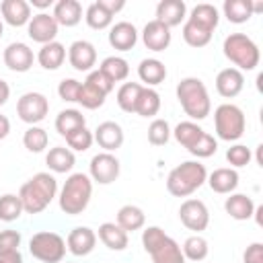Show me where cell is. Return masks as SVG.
<instances>
[{
	"mask_svg": "<svg viewBox=\"0 0 263 263\" xmlns=\"http://www.w3.org/2000/svg\"><path fill=\"white\" fill-rule=\"evenodd\" d=\"M55 193H58V181L49 173H37L21 187L18 199L27 214H39L51 203Z\"/></svg>",
	"mask_w": 263,
	"mask_h": 263,
	"instance_id": "1",
	"label": "cell"
},
{
	"mask_svg": "<svg viewBox=\"0 0 263 263\" xmlns=\"http://www.w3.org/2000/svg\"><path fill=\"white\" fill-rule=\"evenodd\" d=\"M177 99L185 111V115H189L191 119H205L212 111V101L208 95L205 84L199 78L187 76L177 84Z\"/></svg>",
	"mask_w": 263,
	"mask_h": 263,
	"instance_id": "2",
	"label": "cell"
},
{
	"mask_svg": "<svg viewBox=\"0 0 263 263\" xmlns=\"http://www.w3.org/2000/svg\"><path fill=\"white\" fill-rule=\"evenodd\" d=\"M208 179V171L197 160H187L175 166L166 177V191L175 197H187L197 191Z\"/></svg>",
	"mask_w": 263,
	"mask_h": 263,
	"instance_id": "3",
	"label": "cell"
},
{
	"mask_svg": "<svg viewBox=\"0 0 263 263\" xmlns=\"http://www.w3.org/2000/svg\"><path fill=\"white\" fill-rule=\"evenodd\" d=\"M142 245L150 253L152 263H185L181 247L158 226H148L142 232Z\"/></svg>",
	"mask_w": 263,
	"mask_h": 263,
	"instance_id": "4",
	"label": "cell"
},
{
	"mask_svg": "<svg viewBox=\"0 0 263 263\" xmlns=\"http://www.w3.org/2000/svg\"><path fill=\"white\" fill-rule=\"evenodd\" d=\"M92 195V181L84 173H74L62 187L60 193V208L70 216H78L86 210Z\"/></svg>",
	"mask_w": 263,
	"mask_h": 263,
	"instance_id": "5",
	"label": "cell"
},
{
	"mask_svg": "<svg viewBox=\"0 0 263 263\" xmlns=\"http://www.w3.org/2000/svg\"><path fill=\"white\" fill-rule=\"evenodd\" d=\"M173 134H175V140L181 146H185L197 158H208V156L216 154V150H218V142L214 140V136H210L208 132H203L193 121H181L175 127Z\"/></svg>",
	"mask_w": 263,
	"mask_h": 263,
	"instance_id": "6",
	"label": "cell"
},
{
	"mask_svg": "<svg viewBox=\"0 0 263 263\" xmlns=\"http://www.w3.org/2000/svg\"><path fill=\"white\" fill-rule=\"evenodd\" d=\"M224 55L234 64L238 66L240 70H255L259 66V47L257 43L247 37L245 33H230L226 39H224ZM236 68V70H238Z\"/></svg>",
	"mask_w": 263,
	"mask_h": 263,
	"instance_id": "7",
	"label": "cell"
},
{
	"mask_svg": "<svg viewBox=\"0 0 263 263\" xmlns=\"http://www.w3.org/2000/svg\"><path fill=\"white\" fill-rule=\"evenodd\" d=\"M214 125H216V134L220 140L234 142L245 134L247 119H245V113L240 107H236L232 103H224V105L216 107V111H214Z\"/></svg>",
	"mask_w": 263,
	"mask_h": 263,
	"instance_id": "8",
	"label": "cell"
},
{
	"mask_svg": "<svg viewBox=\"0 0 263 263\" xmlns=\"http://www.w3.org/2000/svg\"><path fill=\"white\" fill-rule=\"evenodd\" d=\"M29 253L43 263H60L66 255V240L55 232L43 230L31 236Z\"/></svg>",
	"mask_w": 263,
	"mask_h": 263,
	"instance_id": "9",
	"label": "cell"
},
{
	"mask_svg": "<svg viewBox=\"0 0 263 263\" xmlns=\"http://www.w3.org/2000/svg\"><path fill=\"white\" fill-rule=\"evenodd\" d=\"M49 111V101L41 92H25L16 103V113L25 123H39Z\"/></svg>",
	"mask_w": 263,
	"mask_h": 263,
	"instance_id": "10",
	"label": "cell"
},
{
	"mask_svg": "<svg viewBox=\"0 0 263 263\" xmlns=\"http://www.w3.org/2000/svg\"><path fill=\"white\" fill-rule=\"evenodd\" d=\"M119 160L111 152H101L90 158V179L99 185H109L119 177Z\"/></svg>",
	"mask_w": 263,
	"mask_h": 263,
	"instance_id": "11",
	"label": "cell"
},
{
	"mask_svg": "<svg viewBox=\"0 0 263 263\" xmlns=\"http://www.w3.org/2000/svg\"><path fill=\"white\" fill-rule=\"evenodd\" d=\"M179 218L183 226L193 232H201L210 224V212L201 199H185L179 208Z\"/></svg>",
	"mask_w": 263,
	"mask_h": 263,
	"instance_id": "12",
	"label": "cell"
},
{
	"mask_svg": "<svg viewBox=\"0 0 263 263\" xmlns=\"http://www.w3.org/2000/svg\"><path fill=\"white\" fill-rule=\"evenodd\" d=\"M27 31H29V37L41 45L45 43H51L58 35V23L51 14L47 12H39L35 16H31L29 25H27Z\"/></svg>",
	"mask_w": 263,
	"mask_h": 263,
	"instance_id": "13",
	"label": "cell"
},
{
	"mask_svg": "<svg viewBox=\"0 0 263 263\" xmlns=\"http://www.w3.org/2000/svg\"><path fill=\"white\" fill-rule=\"evenodd\" d=\"M68 60H70V66L78 72H88L95 64H97V49L90 41H84V39H78L70 45L68 49Z\"/></svg>",
	"mask_w": 263,
	"mask_h": 263,
	"instance_id": "14",
	"label": "cell"
},
{
	"mask_svg": "<svg viewBox=\"0 0 263 263\" xmlns=\"http://www.w3.org/2000/svg\"><path fill=\"white\" fill-rule=\"evenodd\" d=\"M33 60H35L33 49L27 43L16 41L4 49V64L12 72H27L33 66Z\"/></svg>",
	"mask_w": 263,
	"mask_h": 263,
	"instance_id": "15",
	"label": "cell"
},
{
	"mask_svg": "<svg viewBox=\"0 0 263 263\" xmlns=\"http://www.w3.org/2000/svg\"><path fill=\"white\" fill-rule=\"evenodd\" d=\"M66 245H68V251H70L72 255L84 257V255H88V253L95 249V245H97V234H95V230H90L88 226H76V228L68 234Z\"/></svg>",
	"mask_w": 263,
	"mask_h": 263,
	"instance_id": "16",
	"label": "cell"
},
{
	"mask_svg": "<svg viewBox=\"0 0 263 263\" xmlns=\"http://www.w3.org/2000/svg\"><path fill=\"white\" fill-rule=\"evenodd\" d=\"M142 41L152 51H164L171 45V29L154 18V21L146 23V27L142 31Z\"/></svg>",
	"mask_w": 263,
	"mask_h": 263,
	"instance_id": "17",
	"label": "cell"
},
{
	"mask_svg": "<svg viewBox=\"0 0 263 263\" xmlns=\"http://www.w3.org/2000/svg\"><path fill=\"white\" fill-rule=\"evenodd\" d=\"M92 138H95V142L105 152H113V150L121 148V144H123V129L115 121H103L95 129V136Z\"/></svg>",
	"mask_w": 263,
	"mask_h": 263,
	"instance_id": "18",
	"label": "cell"
},
{
	"mask_svg": "<svg viewBox=\"0 0 263 263\" xmlns=\"http://www.w3.org/2000/svg\"><path fill=\"white\" fill-rule=\"evenodd\" d=\"M245 86V76L240 70L236 68H224L218 72L216 76V90L224 97V99H232L236 97Z\"/></svg>",
	"mask_w": 263,
	"mask_h": 263,
	"instance_id": "19",
	"label": "cell"
},
{
	"mask_svg": "<svg viewBox=\"0 0 263 263\" xmlns=\"http://www.w3.org/2000/svg\"><path fill=\"white\" fill-rule=\"evenodd\" d=\"M187 6L183 0H162L156 6V21L162 23L164 27H177L185 18Z\"/></svg>",
	"mask_w": 263,
	"mask_h": 263,
	"instance_id": "20",
	"label": "cell"
},
{
	"mask_svg": "<svg viewBox=\"0 0 263 263\" xmlns=\"http://www.w3.org/2000/svg\"><path fill=\"white\" fill-rule=\"evenodd\" d=\"M0 10L4 21L12 27H23L31 21V4L25 0H4L0 4Z\"/></svg>",
	"mask_w": 263,
	"mask_h": 263,
	"instance_id": "21",
	"label": "cell"
},
{
	"mask_svg": "<svg viewBox=\"0 0 263 263\" xmlns=\"http://www.w3.org/2000/svg\"><path fill=\"white\" fill-rule=\"evenodd\" d=\"M136 41H138V31L132 23L121 21V23L113 25L109 31V43H111V47H115L119 51L132 49L136 45Z\"/></svg>",
	"mask_w": 263,
	"mask_h": 263,
	"instance_id": "22",
	"label": "cell"
},
{
	"mask_svg": "<svg viewBox=\"0 0 263 263\" xmlns=\"http://www.w3.org/2000/svg\"><path fill=\"white\" fill-rule=\"evenodd\" d=\"M58 25H64V27H76L82 18V6L78 0H60L55 6H53V14Z\"/></svg>",
	"mask_w": 263,
	"mask_h": 263,
	"instance_id": "23",
	"label": "cell"
},
{
	"mask_svg": "<svg viewBox=\"0 0 263 263\" xmlns=\"http://www.w3.org/2000/svg\"><path fill=\"white\" fill-rule=\"evenodd\" d=\"M224 210L230 218L234 220H249L255 214V203L249 195L245 193H232L230 197H226L224 201Z\"/></svg>",
	"mask_w": 263,
	"mask_h": 263,
	"instance_id": "24",
	"label": "cell"
},
{
	"mask_svg": "<svg viewBox=\"0 0 263 263\" xmlns=\"http://www.w3.org/2000/svg\"><path fill=\"white\" fill-rule=\"evenodd\" d=\"M99 238L111 251H123L127 247V232L115 222H103L99 226Z\"/></svg>",
	"mask_w": 263,
	"mask_h": 263,
	"instance_id": "25",
	"label": "cell"
},
{
	"mask_svg": "<svg viewBox=\"0 0 263 263\" xmlns=\"http://www.w3.org/2000/svg\"><path fill=\"white\" fill-rule=\"evenodd\" d=\"M210 189L216 193H232L238 187V173L234 168H216L208 179Z\"/></svg>",
	"mask_w": 263,
	"mask_h": 263,
	"instance_id": "26",
	"label": "cell"
},
{
	"mask_svg": "<svg viewBox=\"0 0 263 263\" xmlns=\"http://www.w3.org/2000/svg\"><path fill=\"white\" fill-rule=\"evenodd\" d=\"M138 76H140L142 82L148 84V88L156 86V84H160L166 78V66L160 60H156V58L142 60L140 66H138Z\"/></svg>",
	"mask_w": 263,
	"mask_h": 263,
	"instance_id": "27",
	"label": "cell"
},
{
	"mask_svg": "<svg viewBox=\"0 0 263 263\" xmlns=\"http://www.w3.org/2000/svg\"><path fill=\"white\" fill-rule=\"evenodd\" d=\"M187 21L193 23V25H197V27L203 29V31L214 33V29L218 27V21H220L218 8H216L214 4H197V6L191 10V16H189Z\"/></svg>",
	"mask_w": 263,
	"mask_h": 263,
	"instance_id": "28",
	"label": "cell"
},
{
	"mask_svg": "<svg viewBox=\"0 0 263 263\" xmlns=\"http://www.w3.org/2000/svg\"><path fill=\"white\" fill-rule=\"evenodd\" d=\"M64 60H66V47L62 43H58V41L45 43L37 53V62L45 70H58L64 64Z\"/></svg>",
	"mask_w": 263,
	"mask_h": 263,
	"instance_id": "29",
	"label": "cell"
},
{
	"mask_svg": "<svg viewBox=\"0 0 263 263\" xmlns=\"http://www.w3.org/2000/svg\"><path fill=\"white\" fill-rule=\"evenodd\" d=\"M80 127H86V119L84 115L78 111V109H64L58 113L55 117V129L60 136H70L72 132L80 129Z\"/></svg>",
	"mask_w": 263,
	"mask_h": 263,
	"instance_id": "30",
	"label": "cell"
},
{
	"mask_svg": "<svg viewBox=\"0 0 263 263\" xmlns=\"http://www.w3.org/2000/svg\"><path fill=\"white\" fill-rule=\"evenodd\" d=\"M45 162L47 166L53 171V173H68L72 171L76 158H74V152L70 148H64V146H55L47 152L45 156Z\"/></svg>",
	"mask_w": 263,
	"mask_h": 263,
	"instance_id": "31",
	"label": "cell"
},
{
	"mask_svg": "<svg viewBox=\"0 0 263 263\" xmlns=\"http://www.w3.org/2000/svg\"><path fill=\"white\" fill-rule=\"evenodd\" d=\"M144 222H146V216L138 205L127 203V205L119 208V212H117V226H121L125 232L140 230L144 226Z\"/></svg>",
	"mask_w": 263,
	"mask_h": 263,
	"instance_id": "32",
	"label": "cell"
},
{
	"mask_svg": "<svg viewBox=\"0 0 263 263\" xmlns=\"http://www.w3.org/2000/svg\"><path fill=\"white\" fill-rule=\"evenodd\" d=\"M224 16L230 23H247L253 16V2L251 0H226L224 2Z\"/></svg>",
	"mask_w": 263,
	"mask_h": 263,
	"instance_id": "33",
	"label": "cell"
},
{
	"mask_svg": "<svg viewBox=\"0 0 263 263\" xmlns=\"http://www.w3.org/2000/svg\"><path fill=\"white\" fill-rule=\"evenodd\" d=\"M99 70H101L113 84L125 80L127 74H129V66H127V62H125L123 58H117V55H109V58H105Z\"/></svg>",
	"mask_w": 263,
	"mask_h": 263,
	"instance_id": "34",
	"label": "cell"
},
{
	"mask_svg": "<svg viewBox=\"0 0 263 263\" xmlns=\"http://www.w3.org/2000/svg\"><path fill=\"white\" fill-rule=\"evenodd\" d=\"M158 109H160V95L154 88L144 86L142 92H140V97H138V103H136V111L134 113H138L142 117H152V115L158 113Z\"/></svg>",
	"mask_w": 263,
	"mask_h": 263,
	"instance_id": "35",
	"label": "cell"
},
{
	"mask_svg": "<svg viewBox=\"0 0 263 263\" xmlns=\"http://www.w3.org/2000/svg\"><path fill=\"white\" fill-rule=\"evenodd\" d=\"M142 88H144V86L138 84V82H123V84L119 86V90H117V105H119L125 113H134Z\"/></svg>",
	"mask_w": 263,
	"mask_h": 263,
	"instance_id": "36",
	"label": "cell"
},
{
	"mask_svg": "<svg viewBox=\"0 0 263 263\" xmlns=\"http://www.w3.org/2000/svg\"><path fill=\"white\" fill-rule=\"evenodd\" d=\"M183 257L185 259H191V261H203L210 253V247H208V240L199 234H193L189 236L185 242H183Z\"/></svg>",
	"mask_w": 263,
	"mask_h": 263,
	"instance_id": "37",
	"label": "cell"
},
{
	"mask_svg": "<svg viewBox=\"0 0 263 263\" xmlns=\"http://www.w3.org/2000/svg\"><path fill=\"white\" fill-rule=\"evenodd\" d=\"M47 142H49V136H47V132L43 129V127H37V125H31L27 132H25V136H23V144H25V148L29 150V152H43L45 148H47Z\"/></svg>",
	"mask_w": 263,
	"mask_h": 263,
	"instance_id": "38",
	"label": "cell"
},
{
	"mask_svg": "<svg viewBox=\"0 0 263 263\" xmlns=\"http://www.w3.org/2000/svg\"><path fill=\"white\" fill-rule=\"evenodd\" d=\"M105 97L101 90H97L95 86H90L88 82H82L80 84V90H78V99L76 103H80L84 109H99L103 103H105Z\"/></svg>",
	"mask_w": 263,
	"mask_h": 263,
	"instance_id": "39",
	"label": "cell"
},
{
	"mask_svg": "<svg viewBox=\"0 0 263 263\" xmlns=\"http://www.w3.org/2000/svg\"><path fill=\"white\" fill-rule=\"evenodd\" d=\"M23 203L18 199V195H12V193H6L0 197V220L4 222H12L16 218H21L23 214Z\"/></svg>",
	"mask_w": 263,
	"mask_h": 263,
	"instance_id": "40",
	"label": "cell"
},
{
	"mask_svg": "<svg viewBox=\"0 0 263 263\" xmlns=\"http://www.w3.org/2000/svg\"><path fill=\"white\" fill-rule=\"evenodd\" d=\"M183 39H185V43L191 45V47H203V45L210 43L212 33H210V31H203V29H199L197 25H193V23L187 21V23L183 25Z\"/></svg>",
	"mask_w": 263,
	"mask_h": 263,
	"instance_id": "41",
	"label": "cell"
},
{
	"mask_svg": "<svg viewBox=\"0 0 263 263\" xmlns=\"http://www.w3.org/2000/svg\"><path fill=\"white\" fill-rule=\"evenodd\" d=\"M84 18H86V25L90 29H107L111 25V21H113V16L107 10H103L99 2H92L86 8V16Z\"/></svg>",
	"mask_w": 263,
	"mask_h": 263,
	"instance_id": "42",
	"label": "cell"
},
{
	"mask_svg": "<svg viewBox=\"0 0 263 263\" xmlns=\"http://www.w3.org/2000/svg\"><path fill=\"white\" fill-rule=\"evenodd\" d=\"M171 140V127L166 119H154L148 127V142L152 146H164Z\"/></svg>",
	"mask_w": 263,
	"mask_h": 263,
	"instance_id": "43",
	"label": "cell"
},
{
	"mask_svg": "<svg viewBox=\"0 0 263 263\" xmlns=\"http://www.w3.org/2000/svg\"><path fill=\"white\" fill-rule=\"evenodd\" d=\"M66 142H68V146H70L72 150L84 152V150L90 148V144L95 142V138H92V134H90L86 127H80V129L72 132L70 136H66Z\"/></svg>",
	"mask_w": 263,
	"mask_h": 263,
	"instance_id": "44",
	"label": "cell"
},
{
	"mask_svg": "<svg viewBox=\"0 0 263 263\" xmlns=\"http://www.w3.org/2000/svg\"><path fill=\"white\" fill-rule=\"evenodd\" d=\"M226 160L232 164V166H245L251 162V150L242 144H234L226 150Z\"/></svg>",
	"mask_w": 263,
	"mask_h": 263,
	"instance_id": "45",
	"label": "cell"
},
{
	"mask_svg": "<svg viewBox=\"0 0 263 263\" xmlns=\"http://www.w3.org/2000/svg\"><path fill=\"white\" fill-rule=\"evenodd\" d=\"M21 245V234L16 230H2L0 232V255L16 253Z\"/></svg>",
	"mask_w": 263,
	"mask_h": 263,
	"instance_id": "46",
	"label": "cell"
},
{
	"mask_svg": "<svg viewBox=\"0 0 263 263\" xmlns=\"http://www.w3.org/2000/svg\"><path fill=\"white\" fill-rule=\"evenodd\" d=\"M78 90H80V82L74 80V78H64V80L60 82V86H58V95H60V99L70 101V103H76V99H78Z\"/></svg>",
	"mask_w": 263,
	"mask_h": 263,
	"instance_id": "47",
	"label": "cell"
},
{
	"mask_svg": "<svg viewBox=\"0 0 263 263\" xmlns=\"http://www.w3.org/2000/svg\"><path fill=\"white\" fill-rule=\"evenodd\" d=\"M86 82H88L90 86H95L97 90H101L103 95H109V92L113 90V86H115V84H113V82H111V80H109L101 70L90 72V74H88V78H86Z\"/></svg>",
	"mask_w": 263,
	"mask_h": 263,
	"instance_id": "48",
	"label": "cell"
},
{
	"mask_svg": "<svg viewBox=\"0 0 263 263\" xmlns=\"http://www.w3.org/2000/svg\"><path fill=\"white\" fill-rule=\"evenodd\" d=\"M242 259H245V263H263V245L261 242L249 245Z\"/></svg>",
	"mask_w": 263,
	"mask_h": 263,
	"instance_id": "49",
	"label": "cell"
},
{
	"mask_svg": "<svg viewBox=\"0 0 263 263\" xmlns=\"http://www.w3.org/2000/svg\"><path fill=\"white\" fill-rule=\"evenodd\" d=\"M99 4H101V8L103 10H107L111 16L115 14V12H119L123 6H125V2L123 0H97Z\"/></svg>",
	"mask_w": 263,
	"mask_h": 263,
	"instance_id": "50",
	"label": "cell"
},
{
	"mask_svg": "<svg viewBox=\"0 0 263 263\" xmlns=\"http://www.w3.org/2000/svg\"><path fill=\"white\" fill-rule=\"evenodd\" d=\"M8 97H10V86H8L6 80L0 78V105H4L8 101Z\"/></svg>",
	"mask_w": 263,
	"mask_h": 263,
	"instance_id": "51",
	"label": "cell"
},
{
	"mask_svg": "<svg viewBox=\"0 0 263 263\" xmlns=\"http://www.w3.org/2000/svg\"><path fill=\"white\" fill-rule=\"evenodd\" d=\"M8 132H10V121L6 115H0V140H4L8 136Z\"/></svg>",
	"mask_w": 263,
	"mask_h": 263,
	"instance_id": "52",
	"label": "cell"
},
{
	"mask_svg": "<svg viewBox=\"0 0 263 263\" xmlns=\"http://www.w3.org/2000/svg\"><path fill=\"white\" fill-rule=\"evenodd\" d=\"M0 263H23L21 253H10V255H0Z\"/></svg>",
	"mask_w": 263,
	"mask_h": 263,
	"instance_id": "53",
	"label": "cell"
},
{
	"mask_svg": "<svg viewBox=\"0 0 263 263\" xmlns=\"http://www.w3.org/2000/svg\"><path fill=\"white\" fill-rule=\"evenodd\" d=\"M31 4L37 8H47V6H51V0H31Z\"/></svg>",
	"mask_w": 263,
	"mask_h": 263,
	"instance_id": "54",
	"label": "cell"
},
{
	"mask_svg": "<svg viewBox=\"0 0 263 263\" xmlns=\"http://www.w3.org/2000/svg\"><path fill=\"white\" fill-rule=\"evenodd\" d=\"M0 37H2V21H0Z\"/></svg>",
	"mask_w": 263,
	"mask_h": 263,
	"instance_id": "55",
	"label": "cell"
}]
</instances>
